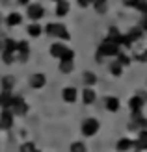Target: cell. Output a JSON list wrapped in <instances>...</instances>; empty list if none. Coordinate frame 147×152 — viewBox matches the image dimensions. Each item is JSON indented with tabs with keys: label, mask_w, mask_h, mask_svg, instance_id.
Returning <instances> with one entry per match:
<instances>
[{
	"label": "cell",
	"mask_w": 147,
	"mask_h": 152,
	"mask_svg": "<svg viewBox=\"0 0 147 152\" xmlns=\"http://www.w3.org/2000/svg\"><path fill=\"white\" fill-rule=\"evenodd\" d=\"M117 54H119V45H115V43H112V41H104V43L99 47L97 58L103 59L104 56H117Z\"/></svg>",
	"instance_id": "obj_1"
},
{
	"label": "cell",
	"mask_w": 147,
	"mask_h": 152,
	"mask_svg": "<svg viewBox=\"0 0 147 152\" xmlns=\"http://www.w3.org/2000/svg\"><path fill=\"white\" fill-rule=\"evenodd\" d=\"M45 32H47V35H52V37H60V39H69V32L67 28L64 24H47V28H45Z\"/></svg>",
	"instance_id": "obj_2"
},
{
	"label": "cell",
	"mask_w": 147,
	"mask_h": 152,
	"mask_svg": "<svg viewBox=\"0 0 147 152\" xmlns=\"http://www.w3.org/2000/svg\"><path fill=\"white\" fill-rule=\"evenodd\" d=\"M10 111L13 113V115H24V113L28 111V104L24 102V98H22V96H15V95H13Z\"/></svg>",
	"instance_id": "obj_3"
},
{
	"label": "cell",
	"mask_w": 147,
	"mask_h": 152,
	"mask_svg": "<svg viewBox=\"0 0 147 152\" xmlns=\"http://www.w3.org/2000/svg\"><path fill=\"white\" fill-rule=\"evenodd\" d=\"M97 132H99V121L97 119L89 117L82 123V134L86 135V137H91V135H95Z\"/></svg>",
	"instance_id": "obj_4"
},
{
	"label": "cell",
	"mask_w": 147,
	"mask_h": 152,
	"mask_svg": "<svg viewBox=\"0 0 147 152\" xmlns=\"http://www.w3.org/2000/svg\"><path fill=\"white\" fill-rule=\"evenodd\" d=\"M13 126V113L10 110H2L0 113V130H10Z\"/></svg>",
	"instance_id": "obj_5"
},
{
	"label": "cell",
	"mask_w": 147,
	"mask_h": 152,
	"mask_svg": "<svg viewBox=\"0 0 147 152\" xmlns=\"http://www.w3.org/2000/svg\"><path fill=\"white\" fill-rule=\"evenodd\" d=\"M45 83H47V76L41 74V72H35L30 76V86H32L34 89H41L45 87Z\"/></svg>",
	"instance_id": "obj_6"
},
{
	"label": "cell",
	"mask_w": 147,
	"mask_h": 152,
	"mask_svg": "<svg viewBox=\"0 0 147 152\" xmlns=\"http://www.w3.org/2000/svg\"><path fill=\"white\" fill-rule=\"evenodd\" d=\"M45 15V10H43V6L39 4H30L28 6V17L32 19V20H37V19H41Z\"/></svg>",
	"instance_id": "obj_7"
},
{
	"label": "cell",
	"mask_w": 147,
	"mask_h": 152,
	"mask_svg": "<svg viewBox=\"0 0 147 152\" xmlns=\"http://www.w3.org/2000/svg\"><path fill=\"white\" fill-rule=\"evenodd\" d=\"M28 54H30V47H28V43H26V41L17 43V56H15V59H19V61H24V59L28 58Z\"/></svg>",
	"instance_id": "obj_8"
},
{
	"label": "cell",
	"mask_w": 147,
	"mask_h": 152,
	"mask_svg": "<svg viewBox=\"0 0 147 152\" xmlns=\"http://www.w3.org/2000/svg\"><path fill=\"white\" fill-rule=\"evenodd\" d=\"M129 106H130V110H132V113H140L142 108H143V96H140V95L132 96L130 102H129Z\"/></svg>",
	"instance_id": "obj_9"
},
{
	"label": "cell",
	"mask_w": 147,
	"mask_h": 152,
	"mask_svg": "<svg viewBox=\"0 0 147 152\" xmlns=\"http://www.w3.org/2000/svg\"><path fill=\"white\" fill-rule=\"evenodd\" d=\"M61 96H64L65 102H75L76 96H78V91H76V87H65L61 91Z\"/></svg>",
	"instance_id": "obj_10"
},
{
	"label": "cell",
	"mask_w": 147,
	"mask_h": 152,
	"mask_svg": "<svg viewBox=\"0 0 147 152\" xmlns=\"http://www.w3.org/2000/svg\"><path fill=\"white\" fill-rule=\"evenodd\" d=\"M132 147H134V141L129 139V137H121V139L117 141V145H115V148H117L119 152H129Z\"/></svg>",
	"instance_id": "obj_11"
},
{
	"label": "cell",
	"mask_w": 147,
	"mask_h": 152,
	"mask_svg": "<svg viewBox=\"0 0 147 152\" xmlns=\"http://www.w3.org/2000/svg\"><path fill=\"white\" fill-rule=\"evenodd\" d=\"M11 100H13V95L10 91H2L0 93V106H2V110H10Z\"/></svg>",
	"instance_id": "obj_12"
},
{
	"label": "cell",
	"mask_w": 147,
	"mask_h": 152,
	"mask_svg": "<svg viewBox=\"0 0 147 152\" xmlns=\"http://www.w3.org/2000/svg\"><path fill=\"white\" fill-rule=\"evenodd\" d=\"M104 106H106L108 111H117L119 110V100L115 96H108L106 100H104Z\"/></svg>",
	"instance_id": "obj_13"
},
{
	"label": "cell",
	"mask_w": 147,
	"mask_h": 152,
	"mask_svg": "<svg viewBox=\"0 0 147 152\" xmlns=\"http://www.w3.org/2000/svg\"><path fill=\"white\" fill-rule=\"evenodd\" d=\"M65 50H67V47H64L61 43H54L52 47H50V54H52L54 58H61Z\"/></svg>",
	"instance_id": "obj_14"
},
{
	"label": "cell",
	"mask_w": 147,
	"mask_h": 152,
	"mask_svg": "<svg viewBox=\"0 0 147 152\" xmlns=\"http://www.w3.org/2000/svg\"><path fill=\"white\" fill-rule=\"evenodd\" d=\"M134 147H136L138 150H147V130H142L140 139L134 143Z\"/></svg>",
	"instance_id": "obj_15"
},
{
	"label": "cell",
	"mask_w": 147,
	"mask_h": 152,
	"mask_svg": "<svg viewBox=\"0 0 147 152\" xmlns=\"http://www.w3.org/2000/svg\"><path fill=\"white\" fill-rule=\"evenodd\" d=\"M2 52H10V54H15V56H17V43H15L13 39H6V41H4Z\"/></svg>",
	"instance_id": "obj_16"
},
{
	"label": "cell",
	"mask_w": 147,
	"mask_h": 152,
	"mask_svg": "<svg viewBox=\"0 0 147 152\" xmlns=\"http://www.w3.org/2000/svg\"><path fill=\"white\" fill-rule=\"evenodd\" d=\"M82 100H84V104H93L95 102V91L93 89H84Z\"/></svg>",
	"instance_id": "obj_17"
},
{
	"label": "cell",
	"mask_w": 147,
	"mask_h": 152,
	"mask_svg": "<svg viewBox=\"0 0 147 152\" xmlns=\"http://www.w3.org/2000/svg\"><path fill=\"white\" fill-rule=\"evenodd\" d=\"M69 11V2H65V0H60L58 2V7H56V15L58 17H64V15H67Z\"/></svg>",
	"instance_id": "obj_18"
},
{
	"label": "cell",
	"mask_w": 147,
	"mask_h": 152,
	"mask_svg": "<svg viewBox=\"0 0 147 152\" xmlns=\"http://www.w3.org/2000/svg\"><path fill=\"white\" fill-rule=\"evenodd\" d=\"M21 20H22V17L19 13H11V15H7V19H6L7 26H17V24H21Z\"/></svg>",
	"instance_id": "obj_19"
},
{
	"label": "cell",
	"mask_w": 147,
	"mask_h": 152,
	"mask_svg": "<svg viewBox=\"0 0 147 152\" xmlns=\"http://www.w3.org/2000/svg\"><path fill=\"white\" fill-rule=\"evenodd\" d=\"M13 86H15V78H13V76H4V78H2V89L4 91H10Z\"/></svg>",
	"instance_id": "obj_20"
},
{
	"label": "cell",
	"mask_w": 147,
	"mask_h": 152,
	"mask_svg": "<svg viewBox=\"0 0 147 152\" xmlns=\"http://www.w3.org/2000/svg\"><path fill=\"white\" fill-rule=\"evenodd\" d=\"M71 152H88V148H86V145H84L82 141H75L71 145Z\"/></svg>",
	"instance_id": "obj_21"
},
{
	"label": "cell",
	"mask_w": 147,
	"mask_h": 152,
	"mask_svg": "<svg viewBox=\"0 0 147 152\" xmlns=\"http://www.w3.org/2000/svg\"><path fill=\"white\" fill-rule=\"evenodd\" d=\"M110 72L114 74V76H121V72H123V67H121V63H112L110 65Z\"/></svg>",
	"instance_id": "obj_22"
},
{
	"label": "cell",
	"mask_w": 147,
	"mask_h": 152,
	"mask_svg": "<svg viewBox=\"0 0 147 152\" xmlns=\"http://www.w3.org/2000/svg\"><path fill=\"white\" fill-rule=\"evenodd\" d=\"M84 82H86L88 86H93V83L97 82V76L93 72H84Z\"/></svg>",
	"instance_id": "obj_23"
},
{
	"label": "cell",
	"mask_w": 147,
	"mask_h": 152,
	"mask_svg": "<svg viewBox=\"0 0 147 152\" xmlns=\"http://www.w3.org/2000/svg\"><path fill=\"white\" fill-rule=\"evenodd\" d=\"M19 152H39V150L34 147V143H32V141H28V143H24V145L21 147V150H19Z\"/></svg>",
	"instance_id": "obj_24"
},
{
	"label": "cell",
	"mask_w": 147,
	"mask_h": 152,
	"mask_svg": "<svg viewBox=\"0 0 147 152\" xmlns=\"http://www.w3.org/2000/svg\"><path fill=\"white\" fill-rule=\"evenodd\" d=\"M60 71L61 72H71L73 71V61H60Z\"/></svg>",
	"instance_id": "obj_25"
},
{
	"label": "cell",
	"mask_w": 147,
	"mask_h": 152,
	"mask_svg": "<svg viewBox=\"0 0 147 152\" xmlns=\"http://www.w3.org/2000/svg\"><path fill=\"white\" fill-rule=\"evenodd\" d=\"M73 58H75V52H73L71 48H67V50L64 52V56L60 58V61H73Z\"/></svg>",
	"instance_id": "obj_26"
},
{
	"label": "cell",
	"mask_w": 147,
	"mask_h": 152,
	"mask_svg": "<svg viewBox=\"0 0 147 152\" xmlns=\"http://www.w3.org/2000/svg\"><path fill=\"white\" fill-rule=\"evenodd\" d=\"M28 34L32 35V37H37V35L41 34V28L37 26V24H30V26H28Z\"/></svg>",
	"instance_id": "obj_27"
},
{
	"label": "cell",
	"mask_w": 147,
	"mask_h": 152,
	"mask_svg": "<svg viewBox=\"0 0 147 152\" xmlns=\"http://www.w3.org/2000/svg\"><path fill=\"white\" fill-rule=\"evenodd\" d=\"M2 59L6 63H13L15 61V54H10V52H2Z\"/></svg>",
	"instance_id": "obj_28"
},
{
	"label": "cell",
	"mask_w": 147,
	"mask_h": 152,
	"mask_svg": "<svg viewBox=\"0 0 147 152\" xmlns=\"http://www.w3.org/2000/svg\"><path fill=\"white\" fill-rule=\"evenodd\" d=\"M117 59H119L117 63H121V67H123V65H129V63H130V58H127L125 54H117Z\"/></svg>",
	"instance_id": "obj_29"
},
{
	"label": "cell",
	"mask_w": 147,
	"mask_h": 152,
	"mask_svg": "<svg viewBox=\"0 0 147 152\" xmlns=\"http://www.w3.org/2000/svg\"><path fill=\"white\" fill-rule=\"evenodd\" d=\"M123 4L130 6V7H138V4H140V2H138V0H123Z\"/></svg>",
	"instance_id": "obj_30"
},
{
	"label": "cell",
	"mask_w": 147,
	"mask_h": 152,
	"mask_svg": "<svg viewBox=\"0 0 147 152\" xmlns=\"http://www.w3.org/2000/svg\"><path fill=\"white\" fill-rule=\"evenodd\" d=\"M2 48H4V41L0 39V52H2Z\"/></svg>",
	"instance_id": "obj_31"
}]
</instances>
